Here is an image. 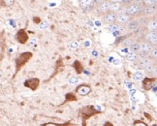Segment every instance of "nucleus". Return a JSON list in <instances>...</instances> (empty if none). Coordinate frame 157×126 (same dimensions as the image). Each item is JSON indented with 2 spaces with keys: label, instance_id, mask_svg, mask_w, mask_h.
Returning <instances> with one entry per match:
<instances>
[{
  "label": "nucleus",
  "instance_id": "nucleus-13",
  "mask_svg": "<svg viewBox=\"0 0 157 126\" xmlns=\"http://www.w3.org/2000/svg\"><path fill=\"white\" fill-rule=\"evenodd\" d=\"M152 63V59L150 57H147V58H142L139 60V65H140L141 68H146L147 66H148L149 64Z\"/></svg>",
  "mask_w": 157,
  "mask_h": 126
},
{
  "label": "nucleus",
  "instance_id": "nucleus-23",
  "mask_svg": "<svg viewBox=\"0 0 157 126\" xmlns=\"http://www.w3.org/2000/svg\"><path fill=\"white\" fill-rule=\"evenodd\" d=\"M149 57V52H144V51H139L137 52V58L142 59V58H147Z\"/></svg>",
  "mask_w": 157,
  "mask_h": 126
},
{
  "label": "nucleus",
  "instance_id": "nucleus-12",
  "mask_svg": "<svg viewBox=\"0 0 157 126\" xmlns=\"http://www.w3.org/2000/svg\"><path fill=\"white\" fill-rule=\"evenodd\" d=\"M126 23H127V27L132 30H135L137 27L140 26V21L138 19H130Z\"/></svg>",
  "mask_w": 157,
  "mask_h": 126
},
{
  "label": "nucleus",
  "instance_id": "nucleus-15",
  "mask_svg": "<svg viewBox=\"0 0 157 126\" xmlns=\"http://www.w3.org/2000/svg\"><path fill=\"white\" fill-rule=\"evenodd\" d=\"M130 20V17L128 15H126L125 13L123 14H119L117 17V21L119 23H126L128 21Z\"/></svg>",
  "mask_w": 157,
  "mask_h": 126
},
{
  "label": "nucleus",
  "instance_id": "nucleus-17",
  "mask_svg": "<svg viewBox=\"0 0 157 126\" xmlns=\"http://www.w3.org/2000/svg\"><path fill=\"white\" fill-rule=\"evenodd\" d=\"M15 4V0H0V6L5 8L12 7Z\"/></svg>",
  "mask_w": 157,
  "mask_h": 126
},
{
  "label": "nucleus",
  "instance_id": "nucleus-30",
  "mask_svg": "<svg viewBox=\"0 0 157 126\" xmlns=\"http://www.w3.org/2000/svg\"><path fill=\"white\" fill-rule=\"evenodd\" d=\"M133 2H134V0H121L120 4H121L122 6H125V7H127V6L131 5Z\"/></svg>",
  "mask_w": 157,
  "mask_h": 126
},
{
  "label": "nucleus",
  "instance_id": "nucleus-33",
  "mask_svg": "<svg viewBox=\"0 0 157 126\" xmlns=\"http://www.w3.org/2000/svg\"><path fill=\"white\" fill-rule=\"evenodd\" d=\"M42 126H66V125H58L57 123H52V122H50V123H45Z\"/></svg>",
  "mask_w": 157,
  "mask_h": 126
},
{
  "label": "nucleus",
  "instance_id": "nucleus-18",
  "mask_svg": "<svg viewBox=\"0 0 157 126\" xmlns=\"http://www.w3.org/2000/svg\"><path fill=\"white\" fill-rule=\"evenodd\" d=\"M73 67L75 68V70L77 71V73H78V74H81V73H82V71H83V67H82V64L80 61L76 60V61L73 63Z\"/></svg>",
  "mask_w": 157,
  "mask_h": 126
},
{
  "label": "nucleus",
  "instance_id": "nucleus-1",
  "mask_svg": "<svg viewBox=\"0 0 157 126\" xmlns=\"http://www.w3.org/2000/svg\"><path fill=\"white\" fill-rule=\"evenodd\" d=\"M33 56V53L31 52H25L21 53V55L16 58V73H15V76L19 73L20 70L25 66L30 59L32 58Z\"/></svg>",
  "mask_w": 157,
  "mask_h": 126
},
{
  "label": "nucleus",
  "instance_id": "nucleus-3",
  "mask_svg": "<svg viewBox=\"0 0 157 126\" xmlns=\"http://www.w3.org/2000/svg\"><path fill=\"white\" fill-rule=\"evenodd\" d=\"M15 39L17 40V42H19L20 44H22L25 45L28 42V34L26 32V29L25 28H22V29H20L19 31H17L15 35Z\"/></svg>",
  "mask_w": 157,
  "mask_h": 126
},
{
  "label": "nucleus",
  "instance_id": "nucleus-27",
  "mask_svg": "<svg viewBox=\"0 0 157 126\" xmlns=\"http://www.w3.org/2000/svg\"><path fill=\"white\" fill-rule=\"evenodd\" d=\"M76 100H77V97H76V95H74L73 93H67V95H66V101L67 102L76 101Z\"/></svg>",
  "mask_w": 157,
  "mask_h": 126
},
{
  "label": "nucleus",
  "instance_id": "nucleus-25",
  "mask_svg": "<svg viewBox=\"0 0 157 126\" xmlns=\"http://www.w3.org/2000/svg\"><path fill=\"white\" fill-rule=\"evenodd\" d=\"M149 57L150 58H153V59H156L157 57V48L156 47H153L152 50L149 52Z\"/></svg>",
  "mask_w": 157,
  "mask_h": 126
},
{
  "label": "nucleus",
  "instance_id": "nucleus-14",
  "mask_svg": "<svg viewBox=\"0 0 157 126\" xmlns=\"http://www.w3.org/2000/svg\"><path fill=\"white\" fill-rule=\"evenodd\" d=\"M153 45H151L150 43H147V42H143V43H140V51H144L149 52L152 50Z\"/></svg>",
  "mask_w": 157,
  "mask_h": 126
},
{
  "label": "nucleus",
  "instance_id": "nucleus-37",
  "mask_svg": "<svg viewBox=\"0 0 157 126\" xmlns=\"http://www.w3.org/2000/svg\"><path fill=\"white\" fill-rule=\"evenodd\" d=\"M110 2H118V3H120L121 2V0H109Z\"/></svg>",
  "mask_w": 157,
  "mask_h": 126
},
{
  "label": "nucleus",
  "instance_id": "nucleus-6",
  "mask_svg": "<svg viewBox=\"0 0 157 126\" xmlns=\"http://www.w3.org/2000/svg\"><path fill=\"white\" fill-rule=\"evenodd\" d=\"M142 82H143V88L144 90L148 91L155 86L156 79L155 78H144Z\"/></svg>",
  "mask_w": 157,
  "mask_h": 126
},
{
  "label": "nucleus",
  "instance_id": "nucleus-19",
  "mask_svg": "<svg viewBox=\"0 0 157 126\" xmlns=\"http://www.w3.org/2000/svg\"><path fill=\"white\" fill-rule=\"evenodd\" d=\"M132 78H133V80L136 81V82H142V81H143V79L144 78V75L142 73V72L138 71V72H136V73L133 74Z\"/></svg>",
  "mask_w": 157,
  "mask_h": 126
},
{
  "label": "nucleus",
  "instance_id": "nucleus-26",
  "mask_svg": "<svg viewBox=\"0 0 157 126\" xmlns=\"http://www.w3.org/2000/svg\"><path fill=\"white\" fill-rule=\"evenodd\" d=\"M156 5V0H143V6H153Z\"/></svg>",
  "mask_w": 157,
  "mask_h": 126
},
{
  "label": "nucleus",
  "instance_id": "nucleus-5",
  "mask_svg": "<svg viewBox=\"0 0 157 126\" xmlns=\"http://www.w3.org/2000/svg\"><path fill=\"white\" fill-rule=\"evenodd\" d=\"M141 5L136 4V3H132L131 5L127 6L125 8V14L128 15L129 17H133V16H137L140 13V10H141Z\"/></svg>",
  "mask_w": 157,
  "mask_h": 126
},
{
  "label": "nucleus",
  "instance_id": "nucleus-7",
  "mask_svg": "<svg viewBox=\"0 0 157 126\" xmlns=\"http://www.w3.org/2000/svg\"><path fill=\"white\" fill-rule=\"evenodd\" d=\"M91 92V86L88 85H80L76 88V93L81 96H86Z\"/></svg>",
  "mask_w": 157,
  "mask_h": 126
},
{
  "label": "nucleus",
  "instance_id": "nucleus-16",
  "mask_svg": "<svg viewBox=\"0 0 157 126\" xmlns=\"http://www.w3.org/2000/svg\"><path fill=\"white\" fill-rule=\"evenodd\" d=\"M122 5L118 2H111V7H110V12H113V13H117V12L121 9Z\"/></svg>",
  "mask_w": 157,
  "mask_h": 126
},
{
  "label": "nucleus",
  "instance_id": "nucleus-31",
  "mask_svg": "<svg viewBox=\"0 0 157 126\" xmlns=\"http://www.w3.org/2000/svg\"><path fill=\"white\" fill-rule=\"evenodd\" d=\"M133 126H148V125L142 120H136L134 123H133Z\"/></svg>",
  "mask_w": 157,
  "mask_h": 126
},
{
  "label": "nucleus",
  "instance_id": "nucleus-4",
  "mask_svg": "<svg viewBox=\"0 0 157 126\" xmlns=\"http://www.w3.org/2000/svg\"><path fill=\"white\" fill-rule=\"evenodd\" d=\"M23 86L26 88L31 89L32 91H35L40 86V80L38 78H31V79H28L23 82Z\"/></svg>",
  "mask_w": 157,
  "mask_h": 126
},
{
  "label": "nucleus",
  "instance_id": "nucleus-34",
  "mask_svg": "<svg viewBox=\"0 0 157 126\" xmlns=\"http://www.w3.org/2000/svg\"><path fill=\"white\" fill-rule=\"evenodd\" d=\"M44 23H45V25H40V27H41V28H46V27H47L48 25H48L47 22H44Z\"/></svg>",
  "mask_w": 157,
  "mask_h": 126
},
{
  "label": "nucleus",
  "instance_id": "nucleus-8",
  "mask_svg": "<svg viewBox=\"0 0 157 126\" xmlns=\"http://www.w3.org/2000/svg\"><path fill=\"white\" fill-rule=\"evenodd\" d=\"M156 11V5L153 6H142L140 13L139 15H144V16H150Z\"/></svg>",
  "mask_w": 157,
  "mask_h": 126
},
{
  "label": "nucleus",
  "instance_id": "nucleus-28",
  "mask_svg": "<svg viewBox=\"0 0 157 126\" xmlns=\"http://www.w3.org/2000/svg\"><path fill=\"white\" fill-rule=\"evenodd\" d=\"M81 4L84 7H88V6L93 5V0H81Z\"/></svg>",
  "mask_w": 157,
  "mask_h": 126
},
{
  "label": "nucleus",
  "instance_id": "nucleus-32",
  "mask_svg": "<svg viewBox=\"0 0 157 126\" xmlns=\"http://www.w3.org/2000/svg\"><path fill=\"white\" fill-rule=\"evenodd\" d=\"M28 45L31 47H37V41H36V39H34V38L28 39Z\"/></svg>",
  "mask_w": 157,
  "mask_h": 126
},
{
  "label": "nucleus",
  "instance_id": "nucleus-10",
  "mask_svg": "<svg viewBox=\"0 0 157 126\" xmlns=\"http://www.w3.org/2000/svg\"><path fill=\"white\" fill-rule=\"evenodd\" d=\"M117 13H113V12H108V13L105 14L104 21L107 23H114L117 21Z\"/></svg>",
  "mask_w": 157,
  "mask_h": 126
},
{
  "label": "nucleus",
  "instance_id": "nucleus-11",
  "mask_svg": "<svg viewBox=\"0 0 157 126\" xmlns=\"http://www.w3.org/2000/svg\"><path fill=\"white\" fill-rule=\"evenodd\" d=\"M98 6H99V10L106 14L108 12H110L111 2L109 1V0H104V1H102Z\"/></svg>",
  "mask_w": 157,
  "mask_h": 126
},
{
  "label": "nucleus",
  "instance_id": "nucleus-22",
  "mask_svg": "<svg viewBox=\"0 0 157 126\" xmlns=\"http://www.w3.org/2000/svg\"><path fill=\"white\" fill-rule=\"evenodd\" d=\"M129 50L130 52H138L139 51H140V43H133L129 46Z\"/></svg>",
  "mask_w": 157,
  "mask_h": 126
},
{
  "label": "nucleus",
  "instance_id": "nucleus-2",
  "mask_svg": "<svg viewBox=\"0 0 157 126\" xmlns=\"http://www.w3.org/2000/svg\"><path fill=\"white\" fill-rule=\"evenodd\" d=\"M100 113L101 111L96 109L95 106H86V107H83L81 110V116H82V120L86 121V119L92 117L95 115H98Z\"/></svg>",
  "mask_w": 157,
  "mask_h": 126
},
{
  "label": "nucleus",
  "instance_id": "nucleus-29",
  "mask_svg": "<svg viewBox=\"0 0 157 126\" xmlns=\"http://www.w3.org/2000/svg\"><path fill=\"white\" fill-rule=\"evenodd\" d=\"M156 27H157L156 21H151V22H149V25H148V29H149V31H155V30H156Z\"/></svg>",
  "mask_w": 157,
  "mask_h": 126
},
{
  "label": "nucleus",
  "instance_id": "nucleus-36",
  "mask_svg": "<svg viewBox=\"0 0 157 126\" xmlns=\"http://www.w3.org/2000/svg\"><path fill=\"white\" fill-rule=\"evenodd\" d=\"M104 126H113V124H112L111 122H109V121H107V122H105Z\"/></svg>",
  "mask_w": 157,
  "mask_h": 126
},
{
  "label": "nucleus",
  "instance_id": "nucleus-38",
  "mask_svg": "<svg viewBox=\"0 0 157 126\" xmlns=\"http://www.w3.org/2000/svg\"><path fill=\"white\" fill-rule=\"evenodd\" d=\"M0 66H1V60H0Z\"/></svg>",
  "mask_w": 157,
  "mask_h": 126
},
{
  "label": "nucleus",
  "instance_id": "nucleus-20",
  "mask_svg": "<svg viewBox=\"0 0 157 126\" xmlns=\"http://www.w3.org/2000/svg\"><path fill=\"white\" fill-rule=\"evenodd\" d=\"M144 70H146V72L147 74H150V75H152V74H155L156 73V66L155 64H149L148 66H147L146 68H144Z\"/></svg>",
  "mask_w": 157,
  "mask_h": 126
},
{
  "label": "nucleus",
  "instance_id": "nucleus-21",
  "mask_svg": "<svg viewBox=\"0 0 157 126\" xmlns=\"http://www.w3.org/2000/svg\"><path fill=\"white\" fill-rule=\"evenodd\" d=\"M120 29V26L117 23H110V25L108 26V30L110 32H117Z\"/></svg>",
  "mask_w": 157,
  "mask_h": 126
},
{
  "label": "nucleus",
  "instance_id": "nucleus-35",
  "mask_svg": "<svg viewBox=\"0 0 157 126\" xmlns=\"http://www.w3.org/2000/svg\"><path fill=\"white\" fill-rule=\"evenodd\" d=\"M70 82H71V83L78 82V79H70Z\"/></svg>",
  "mask_w": 157,
  "mask_h": 126
},
{
  "label": "nucleus",
  "instance_id": "nucleus-9",
  "mask_svg": "<svg viewBox=\"0 0 157 126\" xmlns=\"http://www.w3.org/2000/svg\"><path fill=\"white\" fill-rule=\"evenodd\" d=\"M144 39H146V42H147V43H150L151 45H155L157 42L156 31H149L148 33L144 35Z\"/></svg>",
  "mask_w": 157,
  "mask_h": 126
},
{
  "label": "nucleus",
  "instance_id": "nucleus-24",
  "mask_svg": "<svg viewBox=\"0 0 157 126\" xmlns=\"http://www.w3.org/2000/svg\"><path fill=\"white\" fill-rule=\"evenodd\" d=\"M126 58L128 59L130 61H135L137 59V53L136 52H129L126 55Z\"/></svg>",
  "mask_w": 157,
  "mask_h": 126
}]
</instances>
